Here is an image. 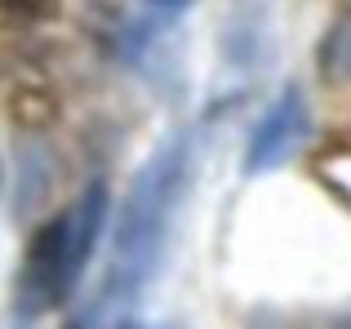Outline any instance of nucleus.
Wrapping results in <instances>:
<instances>
[{
    "mask_svg": "<svg viewBox=\"0 0 351 329\" xmlns=\"http://www.w3.org/2000/svg\"><path fill=\"white\" fill-rule=\"evenodd\" d=\"M187 182H191V143L173 134L138 169L129 200L120 209L112 241V289L134 294L156 276L165 245H169V227L182 209V196H187Z\"/></svg>",
    "mask_w": 351,
    "mask_h": 329,
    "instance_id": "1",
    "label": "nucleus"
},
{
    "mask_svg": "<svg viewBox=\"0 0 351 329\" xmlns=\"http://www.w3.org/2000/svg\"><path fill=\"white\" fill-rule=\"evenodd\" d=\"M107 214H112L107 182H89L71 205H62L45 227H36L18 267V316H49L76 294L103 241Z\"/></svg>",
    "mask_w": 351,
    "mask_h": 329,
    "instance_id": "2",
    "label": "nucleus"
},
{
    "mask_svg": "<svg viewBox=\"0 0 351 329\" xmlns=\"http://www.w3.org/2000/svg\"><path fill=\"white\" fill-rule=\"evenodd\" d=\"M311 103L302 94V85H285L276 94V103L258 116V125L249 130V143H245V178H263V173H276L285 169L311 138Z\"/></svg>",
    "mask_w": 351,
    "mask_h": 329,
    "instance_id": "3",
    "label": "nucleus"
},
{
    "mask_svg": "<svg viewBox=\"0 0 351 329\" xmlns=\"http://www.w3.org/2000/svg\"><path fill=\"white\" fill-rule=\"evenodd\" d=\"M249 329H351V312H254Z\"/></svg>",
    "mask_w": 351,
    "mask_h": 329,
    "instance_id": "4",
    "label": "nucleus"
},
{
    "mask_svg": "<svg viewBox=\"0 0 351 329\" xmlns=\"http://www.w3.org/2000/svg\"><path fill=\"white\" fill-rule=\"evenodd\" d=\"M320 67L334 80H351V14H343L325 36V49H320Z\"/></svg>",
    "mask_w": 351,
    "mask_h": 329,
    "instance_id": "5",
    "label": "nucleus"
},
{
    "mask_svg": "<svg viewBox=\"0 0 351 329\" xmlns=\"http://www.w3.org/2000/svg\"><path fill=\"white\" fill-rule=\"evenodd\" d=\"M152 5H160V9H182L187 0H152Z\"/></svg>",
    "mask_w": 351,
    "mask_h": 329,
    "instance_id": "6",
    "label": "nucleus"
},
{
    "mask_svg": "<svg viewBox=\"0 0 351 329\" xmlns=\"http://www.w3.org/2000/svg\"><path fill=\"white\" fill-rule=\"evenodd\" d=\"M116 329H143V325H138V321H120Z\"/></svg>",
    "mask_w": 351,
    "mask_h": 329,
    "instance_id": "7",
    "label": "nucleus"
}]
</instances>
